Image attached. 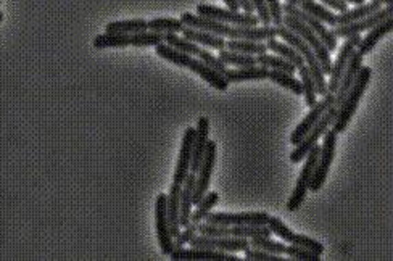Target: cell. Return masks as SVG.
I'll use <instances>...</instances> for the list:
<instances>
[{
    "label": "cell",
    "mask_w": 393,
    "mask_h": 261,
    "mask_svg": "<svg viewBox=\"0 0 393 261\" xmlns=\"http://www.w3.org/2000/svg\"><path fill=\"white\" fill-rule=\"evenodd\" d=\"M337 136L332 129H327L324 134V142L321 145V152H319L316 166H314L311 182H309V192L316 194L322 189L324 182L327 179V174H329V169L334 163L335 158V147H337Z\"/></svg>",
    "instance_id": "cell-5"
},
{
    "label": "cell",
    "mask_w": 393,
    "mask_h": 261,
    "mask_svg": "<svg viewBox=\"0 0 393 261\" xmlns=\"http://www.w3.org/2000/svg\"><path fill=\"white\" fill-rule=\"evenodd\" d=\"M257 63L267 68V70H279L285 73H292V75H295V71H297V68H295L290 62L285 60V58L279 57V55H271L267 52L257 55Z\"/></svg>",
    "instance_id": "cell-38"
},
{
    "label": "cell",
    "mask_w": 393,
    "mask_h": 261,
    "mask_svg": "<svg viewBox=\"0 0 393 261\" xmlns=\"http://www.w3.org/2000/svg\"><path fill=\"white\" fill-rule=\"evenodd\" d=\"M285 255L290 260H298V261H321V256L311 253L307 249H302L298 245H285Z\"/></svg>",
    "instance_id": "cell-46"
},
{
    "label": "cell",
    "mask_w": 393,
    "mask_h": 261,
    "mask_svg": "<svg viewBox=\"0 0 393 261\" xmlns=\"http://www.w3.org/2000/svg\"><path fill=\"white\" fill-rule=\"evenodd\" d=\"M193 140H195V127H187L182 136L181 150H179V158H178V163H176V169H174L173 184L182 186V182L187 177V174L191 173Z\"/></svg>",
    "instance_id": "cell-17"
},
{
    "label": "cell",
    "mask_w": 393,
    "mask_h": 261,
    "mask_svg": "<svg viewBox=\"0 0 393 261\" xmlns=\"http://www.w3.org/2000/svg\"><path fill=\"white\" fill-rule=\"evenodd\" d=\"M342 2L353 3V5H361V3H364V0H342Z\"/></svg>",
    "instance_id": "cell-53"
},
{
    "label": "cell",
    "mask_w": 393,
    "mask_h": 261,
    "mask_svg": "<svg viewBox=\"0 0 393 261\" xmlns=\"http://www.w3.org/2000/svg\"><path fill=\"white\" fill-rule=\"evenodd\" d=\"M372 2H377L381 3V5H392L393 0H372Z\"/></svg>",
    "instance_id": "cell-54"
},
{
    "label": "cell",
    "mask_w": 393,
    "mask_h": 261,
    "mask_svg": "<svg viewBox=\"0 0 393 261\" xmlns=\"http://www.w3.org/2000/svg\"><path fill=\"white\" fill-rule=\"evenodd\" d=\"M208 136H210V120L206 116H202L195 127V140H193L192 160H191V173L198 171L202 160L205 157V150L208 144Z\"/></svg>",
    "instance_id": "cell-19"
},
{
    "label": "cell",
    "mask_w": 393,
    "mask_h": 261,
    "mask_svg": "<svg viewBox=\"0 0 393 261\" xmlns=\"http://www.w3.org/2000/svg\"><path fill=\"white\" fill-rule=\"evenodd\" d=\"M322 5L334 8L337 12H346L348 10V3L342 2V0H322Z\"/></svg>",
    "instance_id": "cell-51"
},
{
    "label": "cell",
    "mask_w": 393,
    "mask_h": 261,
    "mask_svg": "<svg viewBox=\"0 0 393 261\" xmlns=\"http://www.w3.org/2000/svg\"><path fill=\"white\" fill-rule=\"evenodd\" d=\"M266 226L270 227L271 234L277 236V237H279V239H282L284 242H289V244H290V242H292V237H294L295 232L287 226V224L282 221L281 218L270 216V218H267Z\"/></svg>",
    "instance_id": "cell-42"
},
{
    "label": "cell",
    "mask_w": 393,
    "mask_h": 261,
    "mask_svg": "<svg viewBox=\"0 0 393 261\" xmlns=\"http://www.w3.org/2000/svg\"><path fill=\"white\" fill-rule=\"evenodd\" d=\"M197 57H198V60H202L203 63H205V65L210 66L211 70H215L216 73H219L221 76H224V73L228 71V66H226L218 57H215V55H213V53L206 52V49H200V52L197 53Z\"/></svg>",
    "instance_id": "cell-45"
},
{
    "label": "cell",
    "mask_w": 393,
    "mask_h": 261,
    "mask_svg": "<svg viewBox=\"0 0 393 261\" xmlns=\"http://www.w3.org/2000/svg\"><path fill=\"white\" fill-rule=\"evenodd\" d=\"M2 20H3V13L0 12V23H2Z\"/></svg>",
    "instance_id": "cell-56"
},
{
    "label": "cell",
    "mask_w": 393,
    "mask_h": 261,
    "mask_svg": "<svg viewBox=\"0 0 393 261\" xmlns=\"http://www.w3.org/2000/svg\"><path fill=\"white\" fill-rule=\"evenodd\" d=\"M181 34H182V38L192 40V42H195L197 45H206V47H211L216 50L226 49V40L221 38V36L206 33V31L193 29V27L186 26Z\"/></svg>",
    "instance_id": "cell-27"
},
{
    "label": "cell",
    "mask_w": 393,
    "mask_h": 261,
    "mask_svg": "<svg viewBox=\"0 0 393 261\" xmlns=\"http://www.w3.org/2000/svg\"><path fill=\"white\" fill-rule=\"evenodd\" d=\"M267 75H270V70L261 65H255V66H248V68H228V71L224 73L226 81L229 84L233 82H243V81H265L267 79Z\"/></svg>",
    "instance_id": "cell-24"
},
{
    "label": "cell",
    "mask_w": 393,
    "mask_h": 261,
    "mask_svg": "<svg viewBox=\"0 0 393 261\" xmlns=\"http://www.w3.org/2000/svg\"><path fill=\"white\" fill-rule=\"evenodd\" d=\"M298 2L300 0H287V3H292V5H297V7H298Z\"/></svg>",
    "instance_id": "cell-55"
},
{
    "label": "cell",
    "mask_w": 393,
    "mask_h": 261,
    "mask_svg": "<svg viewBox=\"0 0 393 261\" xmlns=\"http://www.w3.org/2000/svg\"><path fill=\"white\" fill-rule=\"evenodd\" d=\"M382 5L377 2H364L361 5H358L353 10H346V12H342L339 15H335V25L337 26H344V25H350V23H355V21H359L363 20V18H366L369 15H372V13H376L377 10H381Z\"/></svg>",
    "instance_id": "cell-26"
},
{
    "label": "cell",
    "mask_w": 393,
    "mask_h": 261,
    "mask_svg": "<svg viewBox=\"0 0 393 261\" xmlns=\"http://www.w3.org/2000/svg\"><path fill=\"white\" fill-rule=\"evenodd\" d=\"M149 29V21L144 18H136V20H124V21H112L105 26V33L112 34H136Z\"/></svg>",
    "instance_id": "cell-28"
},
{
    "label": "cell",
    "mask_w": 393,
    "mask_h": 261,
    "mask_svg": "<svg viewBox=\"0 0 393 261\" xmlns=\"http://www.w3.org/2000/svg\"><path fill=\"white\" fill-rule=\"evenodd\" d=\"M266 5L270 8L271 23L274 26H281L284 23V10H282V3L279 0H266Z\"/></svg>",
    "instance_id": "cell-50"
},
{
    "label": "cell",
    "mask_w": 393,
    "mask_h": 261,
    "mask_svg": "<svg viewBox=\"0 0 393 261\" xmlns=\"http://www.w3.org/2000/svg\"><path fill=\"white\" fill-rule=\"evenodd\" d=\"M218 58L224 63L226 66L248 68V66L258 65L255 55H247V53H240V52H230V50H228V49L219 50Z\"/></svg>",
    "instance_id": "cell-33"
},
{
    "label": "cell",
    "mask_w": 393,
    "mask_h": 261,
    "mask_svg": "<svg viewBox=\"0 0 393 261\" xmlns=\"http://www.w3.org/2000/svg\"><path fill=\"white\" fill-rule=\"evenodd\" d=\"M392 29H393V20L390 16V18H387V20H383L382 23H379V25H376L374 27H371V29H369L366 38H361V42H359L358 47H356L358 49L356 52L361 55V57H364V55H368V53H371L379 40H381L382 38H385L387 34H390Z\"/></svg>",
    "instance_id": "cell-22"
},
{
    "label": "cell",
    "mask_w": 393,
    "mask_h": 261,
    "mask_svg": "<svg viewBox=\"0 0 393 261\" xmlns=\"http://www.w3.org/2000/svg\"><path fill=\"white\" fill-rule=\"evenodd\" d=\"M237 3H239V8H243L245 13L255 12L253 10V5H252V2H250V0H237Z\"/></svg>",
    "instance_id": "cell-52"
},
{
    "label": "cell",
    "mask_w": 393,
    "mask_h": 261,
    "mask_svg": "<svg viewBox=\"0 0 393 261\" xmlns=\"http://www.w3.org/2000/svg\"><path fill=\"white\" fill-rule=\"evenodd\" d=\"M253 5V10L258 12V20L263 26H271V15L270 8L266 5V0H250Z\"/></svg>",
    "instance_id": "cell-49"
},
{
    "label": "cell",
    "mask_w": 393,
    "mask_h": 261,
    "mask_svg": "<svg viewBox=\"0 0 393 261\" xmlns=\"http://www.w3.org/2000/svg\"><path fill=\"white\" fill-rule=\"evenodd\" d=\"M193 249H206V250H219L228 251V253H237V251H247L250 247L248 239H240V237H211L198 234L189 242Z\"/></svg>",
    "instance_id": "cell-12"
},
{
    "label": "cell",
    "mask_w": 393,
    "mask_h": 261,
    "mask_svg": "<svg viewBox=\"0 0 393 261\" xmlns=\"http://www.w3.org/2000/svg\"><path fill=\"white\" fill-rule=\"evenodd\" d=\"M372 70L369 66H361V70L356 75L353 84H351L350 90L346 92L344 102L340 103V107L337 108V116L334 123H332V131L335 134H342L346 127H348V123L353 118V114L356 110H358V103L361 97L364 95V90L371 81Z\"/></svg>",
    "instance_id": "cell-2"
},
{
    "label": "cell",
    "mask_w": 393,
    "mask_h": 261,
    "mask_svg": "<svg viewBox=\"0 0 393 261\" xmlns=\"http://www.w3.org/2000/svg\"><path fill=\"white\" fill-rule=\"evenodd\" d=\"M335 116H337V108L334 107V105H332V107L327 110L324 114H322L321 120H319L316 125L311 127V131H309L308 134L305 136L297 145H295L294 152L290 153V162L300 163L302 160H305V157H307L309 150H311L314 145L318 144V140L321 139V137L326 134V131L332 126V123H334Z\"/></svg>",
    "instance_id": "cell-6"
},
{
    "label": "cell",
    "mask_w": 393,
    "mask_h": 261,
    "mask_svg": "<svg viewBox=\"0 0 393 261\" xmlns=\"http://www.w3.org/2000/svg\"><path fill=\"white\" fill-rule=\"evenodd\" d=\"M219 203V194L218 192H206L203 199L195 205L197 210L191 214V223L198 224L205 221V218L211 213V210Z\"/></svg>",
    "instance_id": "cell-31"
},
{
    "label": "cell",
    "mask_w": 393,
    "mask_h": 261,
    "mask_svg": "<svg viewBox=\"0 0 393 261\" xmlns=\"http://www.w3.org/2000/svg\"><path fill=\"white\" fill-rule=\"evenodd\" d=\"M290 244L302 247V249H307L308 251H311V253L318 256H322V253H324V245H322L321 242H318L316 239H313V237L305 234H297V232H295Z\"/></svg>",
    "instance_id": "cell-43"
},
{
    "label": "cell",
    "mask_w": 393,
    "mask_h": 261,
    "mask_svg": "<svg viewBox=\"0 0 393 261\" xmlns=\"http://www.w3.org/2000/svg\"><path fill=\"white\" fill-rule=\"evenodd\" d=\"M359 42H361V34H355V36H350V38H346L345 44L340 47V52L339 55H337L335 62L332 63V66H331L329 81H327V92H331V94L337 92V87H339L340 84V79L346 70V65H348L351 53L355 52Z\"/></svg>",
    "instance_id": "cell-11"
},
{
    "label": "cell",
    "mask_w": 393,
    "mask_h": 261,
    "mask_svg": "<svg viewBox=\"0 0 393 261\" xmlns=\"http://www.w3.org/2000/svg\"><path fill=\"white\" fill-rule=\"evenodd\" d=\"M287 29L292 31L298 36V38H302L305 42H307L311 50L316 55V58L321 63V68H322V73H324V76H327L331 73V66H332V60H331V52L326 49V45L321 42V39L318 38L316 34L313 33L309 27L302 23L297 18L290 16V15H284V23H282Z\"/></svg>",
    "instance_id": "cell-4"
},
{
    "label": "cell",
    "mask_w": 393,
    "mask_h": 261,
    "mask_svg": "<svg viewBox=\"0 0 393 261\" xmlns=\"http://www.w3.org/2000/svg\"><path fill=\"white\" fill-rule=\"evenodd\" d=\"M92 45L95 49H124L129 47V36L126 34H112V33H104L95 36V39L92 40Z\"/></svg>",
    "instance_id": "cell-37"
},
{
    "label": "cell",
    "mask_w": 393,
    "mask_h": 261,
    "mask_svg": "<svg viewBox=\"0 0 393 261\" xmlns=\"http://www.w3.org/2000/svg\"><path fill=\"white\" fill-rule=\"evenodd\" d=\"M392 13H393V7L387 5L385 8H381V10H377L376 13H372V15L363 18V20H359V21L350 23V25H344V26H334L332 33H334L337 39H346V38H350V36L361 34L364 33V31H369L371 27L379 25V23H382L383 20H387V18H390Z\"/></svg>",
    "instance_id": "cell-16"
},
{
    "label": "cell",
    "mask_w": 393,
    "mask_h": 261,
    "mask_svg": "<svg viewBox=\"0 0 393 261\" xmlns=\"http://www.w3.org/2000/svg\"><path fill=\"white\" fill-rule=\"evenodd\" d=\"M266 47H267V50H271V52H274V55H279V57L285 58V60L292 63L295 68H300V66L305 65L303 57L292 47V45L281 42V40L272 38V39L266 40Z\"/></svg>",
    "instance_id": "cell-29"
},
{
    "label": "cell",
    "mask_w": 393,
    "mask_h": 261,
    "mask_svg": "<svg viewBox=\"0 0 393 261\" xmlns=\"http://www.w3.org/2000/svg\"><path fill=\"white\" fill-rule=\"evenodd\" d=\"M163 42L171 45V47L176 49V50H179V52L192 55V57L200 52V47H198L195 42H192V40L182 38V36H179L176 33L163 34Z\"/></svg>",
    "instance_id": "cell-39"
},
{
    "label": "cell",
    "mask_w": 393,
    "mask_h": 261,
    "mask_svg": "<svg viewBox=\"0 0 393 261\" xmlns=\"http://www.w3.org/2000/svg\"><path fill=\"white\" fill-rule=\"evenodd\" d=\"M267 79H271L272 82H276L277 86L285 87L290 92H294L295 95H303V87L300 79L295 77L292 73H285L279 70H270V75H267Z\"/></svg>",
    "instance_id": "cell-35"
},
{
    "label": "cell",
    "mask_w": 393,
    "mask_h": 261,
    "mask_svg": "<svg viewBox=\"0 0 393 261\" xmlns=\"http://www.w3.org/2000/svg\"><path fill=\"white\" fill-rule=\"evenodd\" d=\"M181 187L178 184H171L169 194H168V223H169V232L176 236L181 232V226H179V212H181Z\"/></svg>",
    "instance_id": "cell-25"
},
{
    "label": "cell",
    "mask_w": 393,
    "mask_h": 261,
    "mask_svg": "<svg viewBox=\"0 0 393 261\" xmlns=\"http://www.w3.org/2000/svg\"><path fill=\"white\" fill-rule=\"evenodd\" d=\"M282 10L285 12V15H290V16L297 18V20H300L302 23H305V25H307L309 29H311L313 33L321 39V42L326 45V49L329 50V52H335L337 38L331 29H327V27L324 26V23L316 20V18L308 15V13H305L303 10H300L297 5H292V3H284V5H282Z\"/></svg>",
    "instance_id": "cell-10"
},
{
    "label": "cell",
    "mask_w": 393,
    "mask_h": 261,
    "mask_svg": "<svg viewBox=\"0 0 393 261\" xmlns=\"http://www.w3.org/2000/svg\"><path fill=\"white\" fill-rule=\"evenodd\" d=\"M334 102H335L334 94L327 92L326 95H322V100H319V102H316L311 108H309V113L303 118L302 121H300L297 129H294L292 136H290V144L297 145L298 142L302 140L309 131H311V127L316 125L319 120H321L322 114H324L327 110H329L332 105H334Z\"/></svg>",
    "instance_id": "cell-15"
},
{
    "label": "cell",
    "mask_w": 393,
    "mask_h": 261,
    "mask_svg": "<svg viewBox=\"0 0 393 261\" xmlns=\"http://www.w3.org/2000/svg\"><path fill=\"white\" fill-rule=\"evenodd\" d=\"M155 231L161 253L166 256L173 253L174 244L168 223V194H158L155 200Z\"/></svg>",
    "instance_id": "cell-9"
},
{
    "label": "cell",
    "mask_w": 393,
    "mask_h": 261,
    "mask_svg": "<svg viewBox=\"0 0 393 261\" xmlns=\"http://www.w3.org/2000/svg\"><path fill=\"white\" fill-rule=\"evenodd\" d=\"M319 152H321V145L316 144L311 150H309L307 157H305V158H307V162H305L302 171H300V176H298V179H297V186H295L292 195L289 197L287 212H290V213L297 212V210L303 205L305 199H307V194H308V189H309V182H311V176H313L314 166H316Z\"/></svg>",
    "instance_id": "cell-7"
},
{
    "label": "cell",
    "mask_w": 393,
    "mask_h": 261,
    "mask_svg": "<svg viewBox=\"0 0 393 261\" xmlns=\"http://www.w3.org/2000/svg\"><path fill=\"white\" fill-rule=\"evenodd\" d=\"M195 236H197V224L189 223L187 226L184 227V232H179V234L173 239L174 249H182V245L189 244Z\"/></svg>",
    "instance_id": "cell-48"
},
{
    "label": "cell",
    "mask_w": 393,
    "mask_h": 261,
    "mask_svg": "<svg viewBox=\"0 0 393 261\" xmlns=\"http://www.w3.org/2000/svg\"><path fill=\"white\" fill-rule=\"evenodd\" d=\"M179 20L187 27L206 31V33L229 39H247L263 42V40L272 39L277 36L276 26H233L228 25V23H221L210 20V18H203L200 15H193V13H182V16L179 18Z\"/></svg>",
    "instance_id": "cell-1"
},
{
    "label": "cell",
    "mask_w": 393,
    "mask_h": 261,
    "mask_svg": "<svg viewBox=\"0 0 393 261\" xmlns=\"http://www.w3.org/2000/svg\"><path fill=\"white\" fill-rule=\"evenodd\" d=\"M298 70V75H300V82H302V87H303V95H305V103L308 105V108H311L314 103L318 102L316 99V86H314L313 82V77L309 75V70L307 65L297 68Z\"/></svg>",
    "instance_id": "cell-40"
},
{
    "label": "cell",
    "mask_w": 393,
    "mask_h": 261,
    "mask_svg": "<svg viewBox=\"0 0 393 261\" xmlns=\"http://www.w3.org/2000/svg\"><path fill=\"white\" fill-rule=\"evenodd\" d=\"M363 58L364 57H361V55L356 52V50H355L353 53H351V57H350V60H348V65H346V70L344 73V76H342L340 84H339V87H337V92L334 94L335 95V102H334L335 108H339L340 103L344 102L345 95L350 90L351 84H353L356 75H358V71L361 70Z\"/></svg>",
    "instance_id": "cell-20"
},
{
    "label": "cell",
    "mask_w": 393,
    "mask_h": 261,
    "mask_svg": "<svg viewBox=\"0 0 393 261\" xmlns=\"http://www.w3.org/2000/svg\"><path fill=\"white\" fill-rule=\"evenodd\" d=\"M161 42H163V34L149 29L129 36V45L132 47H156Z\"/></svg>",
    "instance_id": "cell-41"
},
{
    "label": "cell",
    "mask_w": 393,
    "mask_h": 261,
    "mask_svg": "<svg viewBox=\"0 0 393 261\" xmlns=\"http://www.w3.org/2000/svg\"><path fill=\"white\" fill-rule=\"evenodd\" d=\"M197 15L210 18V20L215 21L228 23V25L233 26H258V23H260L258 16L253 15V13H239L229 10V8L206 5V3H200L197 7Z\"/></svg>",
    "instance_id": "cell-8"
},
{
    "label": "cell",
    "mask_w": 393,
    "mask_h": 261,
    "mask_svg": "<svg viewBox=\"0 0 393 261\" xmlns=\"http://www.w3.org/2000/svg\"><path fill=\"white\" fill-rule=\"evenodd\" d=\"M226 49L230 52H240L247 55H261L267 52L266 44L258 42V40H247V39H230L226 40Z\"/></svg>",
    "instance_id": "cell-32"
},
{
    "label": "cell",
    "mask_w": 393,
    "mask_h": 261,
    "mask_svg": "<svg viewBox=\"0 0 393 261\" xmlns=\"http://www.w3.org/2000/svg\"><path fill=\"white\" fill-rule=\"evenodd\" d=\"M184 23L178 18H154V20L149 21V31H154V33L160 34H168V33H182L184 29Z\"/></svg>",
    "instance_id": "cell-36"
},
{
    "label": "cell",
    "mask_w": 393,
    "mask_h": 261,
    "mask_svg": "<svg viewBox=\"0 0 393 261\" xmlns=\"http://www.w3.org/2000/svg\"><path fill=\"white\" fill-rule=\"evenodd\" d=\"M276 27H277V36H279L281 39H284L285 44L292 45V47L303 57L305 65L308 66L309 75H311L314 86H316L318 95H326L327 94L326 76H324V73H322L321 63H319V60L316 58V55H314L311 47H309V45L305 42L302 38H298L297 34L292 33L290 29H287V27H285L284 25L276 26Z\"/></svg>",
    "instance_id": "cell-3"
},
{
    "label": "cell",
    "mask_w": 393,
    "mask_h": 261,
    "mask_svg": "<svg viewBox=\"0 0 393 261\" xmlns=\"http://www.w3.org/2000/svg\"><path fill=\"white\" fill-rule=\"evenodd\" d=\"M195 181L197 174L189 173L187 177L182 182L181 187V212H179V226L186 227L191 223V214H192V199L193 192H195Z\"/></svg>",
    "instance_id": "cell-21"
},
{
    "label": "cell",
    "mask_w": 393,
    "mask_h": 261,
    "mask_svg": "<svg viewBox=\"0 0 393 261\" xmlns=\"http://www.w3.org/2000/svg\"><path fill=\"white\" fill-rule=\"evenodd\" d=\"M250 245L255 247V249H261L266 251H271V253L276 255H285V245L282 242L272 240L271 237H253L250 239Z\"/></svg>",
    "instance_id": "cell-44"
},
{
    "label": "cell",
    "mask_w": 393,
    "mask_h": 261,
    "mask_svg": "<svg viewBox=\"0 0 393 261\" xmlns=\"http://www.w3.org/2000/svg\"><path fill=\"white\" fill-rule=\"evenodd\" d=\"M187 68L195 73V75L200 76L203 81H206L211 87H215L216 90H228L229 82L226 81V77L221 76L219 73H216L215 70H211L210 66L205 65L202 60H198V58L192 57V60L189 63Z\"/></svg>",
    "instance_id": "cell-23"
},
{
    "label": "cell",
    "mask_w": 393,
    "mask_h": 261,
    "mask_svg": "<svg viewBox=\"0 0 393 261\" xmlns=\"http://www.w3.org/2000/svg\"><path fill=\"white\" fill-rule=\"evenodd\" d=\"M245 260L250 261H284L285 258H282V255L271 253V251L255 249V247H250V249L245 251Z\"/></svg>",
    "instance_id": "cell-47"
},
{
    "label": "cell",
    "mask_w": 393,
    "mask_h": 261,
    "mask_svg": "<svg viewBox=\"0 0 393 261\" xmlns=\"http://www.w3.org/2000/svg\"><path fill=\"white\" fill-rule=\"evenodd\" d=\"M216 152H218V145H216V142L208 139L205 157H203L200 168H198V171H197L195 192H193V199H192L193 205H197L198 201L203 199V195L206 194L208 189H210L213 168H215V163H216Z\"/></svg>",
    "instance_id": "cell-13"
},
{
    "label": "cell",
    "mask_w": 393,
    "mask_h": 261,
    "mask_svg": "<svg viewBox=\"0 0 393 261\" xmlns=\"http://www.w3.org/2000/svg\"><path fill=\"white\" fill-rule=\"evenodd\" d=\"M270 214L266 212L252 213H210L205 223L219 224V226H266Z\"/></svg>",
    "instance_id": "cell-14"
},
{
    "label": "cell",
    "mask_w": 393,
    "mask_h": 261,
    "mask_svg": "<svg viewBox=\"0 0 393 261\" xmlns=\"http://www.w3.org/2000/svg\"><path fill=\"white\" fill-rule=\"evenodd\" d=\"M171 260H187V261H239L240 258L235 253L219 250H206V249H174L169 255Z\"/></svg>",
    "instance_id": "cell-18"
},
{
    "label": "cell",
    "mask_w": 393,
    "mask_h": 261,
    "mask_svg": "<svg viewBox=\"0 0 393 261\" xmlns=\"http://www.w3.org/2000/svg\"><path fill=\"white\" fill-rule=\"evenodd\" d=\"M155 52L160 58H163V60H166V62L174 63L176 66H181V68H187L189 63H191V60H192V55L179 52V50L173 49L171 45L165 44V42L156 45Z\"/></svg>",
    "instance_id": "cell-34"
},
{
    "label": "cell",
    "mask_w": 393,
    "mask_h": 261,
    "mask_svg": "<svg viewBox=\"0 0 393 261\" xmlns=\"http://www.w3.org/2000/svg\"><path fill=\"white\" fill-rule=\"evenodd\" d=\"M298 8L300 10H303L305 13H308V15L314 16L316 20L322 21L324 25L337 26L335 25V13H332L329 8L322 5V3L314 2V0H300Z\"/></svg>",
    "instance_id": "cell-30"
}]
</instances>
